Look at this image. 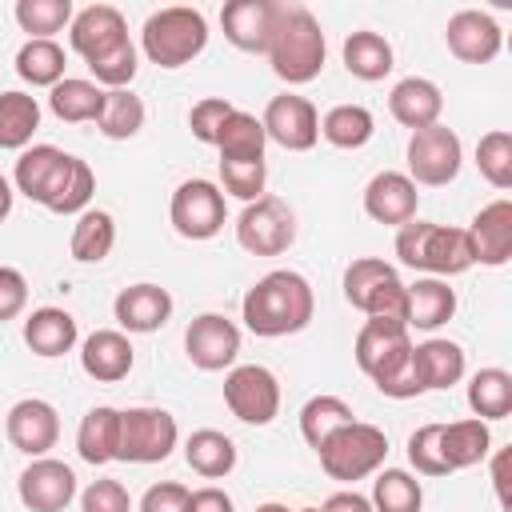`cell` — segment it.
Returning <instances> with one entry per match:
<instances>
[{
    "mask_svg": "<svg viewBox=\"0 0 512 512\" xmlns=\"http://www.w3.org/2000/svg\"><path fill=\"white\" fill-rule=\"evenodd\" d=\"M356 364L368 380H380L392 364H400L412 352V336L404 320H384V316H368L364 328L356 332Z\"/></svg>",
    "mask_w": 512,
    "mask_h": 512,
    "instance_id": "obj_16",
    "label": "cell"
},
{
    "mask_svg": "<svg viewBox=\"0 0 512 512\" xmlns=\"http://www.w3.org/2000/svg\"><path fill=\"white\" fill-rule=\"evenodd\" d=\"M80 512H132V496L120 480H92L80 492Z\"/></svg>",
    "mask_w": 512,
    "mask_h": 512,
    "instance_id": "obj_50",
    "label": "cell"
},
{
    "mask_svg": "<svg viewBox=\"0 0 512 512\" xmlns=\"http://www.w3.org/2000/svg\"><path fill=\"white\" fill-rule=\"evenodd\" d=\"M388 112L396 124L420 132V128H432L440 124V112H444V96L432 80L424 76H404L392 92H388Z\"/></svg>",
    "mask_w": 512,
    "mask_h": 512,
    "instance_id": "obj_24",
    "label": "cell"
},
{
    "mask_svg": "<svg viewBox=\"0 0 512 512\" xmlns=\"http://www.w3.org/2000/svg\"><path fill=\"white\" fill-rule=\"evenodd\" d=\"M168 220L172 228L184 236V240H212L224 220H228V204H224V192L212 184V180H184L176 192H172V204H168Z\"/></svg>",
    "mask_w": 512,
    "mask_h": 512,
    "instance_id": "obj_10",
    "label": "cell"
},
{
    "mask_svg": "<svg viewBox=\"0 0 512 512\" xmlns=\"http://www.w3.org/2000/svg\"><path fill=\"white\" fill-rule=\"evenodd\" d=\"M468 408L476 420H504L512 412V372L504 368H480L468 384Z\"/></svg>",
    "mask_w": 512,
    "mask_h": 512,
    "instance_id": "obj_40",
    "label": "cell"
},
{
    "mask_svg": "<svg viewBox=\"0 0 512 512\" xmlns=\"http://www.w3.org/2000/svg\"><path fill=\"white\" fill-rule=\"evenodd\" d=\"M12 16L24 32H32V40H52V32L72 24L76 12H72V0H16Z\"/></svg>",
    "mask_w": 512,
    "mask_h": 512,
    "instance_id": "obj_44",
    "label": "cell"
},
{
    "mask_svg": "<svg viewBox=\"0 0 512 512\" xmlns=\"http://www.w3.org/2000/svg\"><path fill=\"white\" fill-rule=\"evenodd\" d=\"M264 180H268V164L264 160H252V164H232V160H220V184L228 196L252 204L264 196Z\"/></svg>",
    "mask_w": 512,
    "mask_h": 512,
    "instance_id": "obj_46",
    "label": "cell"
},
{
    "mask_svg": "<svg viewBox=\"0 0 512 512\" xmlns=\"http://www.w3.org/2000/svg\"><path fill=\"white\" fill-rule=\"evenodd\" d=\"M180 440L176 416L164 408H124L120 412V444H116V460L128 464H160L172 456Z\"/></svg>",
    "mask_w": 512,
    "mask_h": 512,
    "instance_id": "obj_7",
    "label": "cell"
},
{
    "mask_svg": "<svg viewBox=\"0 0 512 512\" xmlns=\"http://www.w3.org/2000/svg\"><path fill=\"white\" fill-rule=\"evenodd\" d=\"M492 484H496L500 504H508V448L496 452V460H492Z\"/></svg>",
    "mask_w": 512,
    "mask_h": 512,
    "instance_id": "obj_55",
    "label": "cell"
},
{
    "mask_svg": "<svg viewBox=\"0 0 512 512\" xmlns=\"http://www.w3.org/2000/svg\"><path fill=\"white\" fill-rule=\"evenodd\" d=\"M96 128L108 140H132L144 128V100L132 88H112L104 92V108L96 116Z\"/></svg>",
    "mask_w": 512,
    "mask_h": 512,
    "instance_id": "obj_41",
    "label": "cell"
},
{
    "mask_svg": "<svg viewBox=\"0 0 512 512\" xmlns=\"http://www.w3.org/2000/svg\"><path fill=\"white\" fill-rule=\"evenodd\" d=\"M92 192H96V172L88 168V160L64 156V164L52 176V184H48V192H44L40 204L48 212H56V216H80V212H88Z\"/></svg>",
    "mask_w": 512,
    "mask_h": 512,
    "instance_id": "obj_25",
    "label": "cell"
},
{
    "mask_svg": "<svg viewBox=\"0 0 512 512\" xmlns=\"http://www.w3.org/2000/svg\"><path fill=\"white\" fill-rule=\"evenodd\" d=\"M204 44H208V20L200 8L172 4L152 12L140 28V48L160 68H184L204 52Z\"/></svg>",
    "mask_w": 512,
    "mask_h": 512,
    "instance_id": "obj_4",
    "label": "cell"
},
{
    "mask_svg": "<svg viewBox=\"0 0 512 512\" xmlns=\"http://www.w3.org/2000/svg\"><path fill=\"white\" fill-rule=\"evenodd\" d=\"M268 64L284 84H308L320 76L328 44H324V28L320 20L300 8V4H280L276 12V28L268 40Z\"/></svg>",
    "mask_w": 512,
    "mask_h": 512,
    "instance_id": "obj_2",
    "label": "cell"
},
{
    "mask_svg": "<svg viewBox=\"0 0 512 512\" xmlns=\"http://www.w3.org/2000/svg\"><path fill=\"white\" fill-rule=\"evenodd\" d=\"M116 444H120V408L96 404L84 412L80 428H76V452L88 464H108L116 460Z\"/></svg>",
    "mask_w": 512,
    "mask_h": 512,
    "instance_id": "obj_32",
    "label": "cell"
},
{
    "mask_svg": "<svg viewBox=\"0 0 512 512\" xmlns=\"http://www.w3.org/2000/svg\"><path fill=\"white\" fill-rule=\"evenodd\" d=\"M16 76L32 88H56L64 80V48L56 40H24L16 52Z\"/></svg>",
    "mask_w": 512,
    "mask_h": 512,
    "instance_id": "obj_38",
    "label": "cell"
},
{
    "mask_svg": "<svg viewBox=\"0 0 512 512\" xmlns=\"http://www.w3.org/2000/svg\"><path fill=\"white\" fill-rule=\"evenodd\" d=\"M412 368H416V380L424 392H444L452 384H460L464 376V348L456 340H424L412 348Z\"/></svg>",
    "mask_w": 512,
    "mask_h": 512,
    "instance_id": "obj_26",
    "label": "cell"
},
{
    "mask_svg": "<svg viewBox=\"0 0 512 512\" xmlns=\"http://www.w3.org/2000/svg\"><path fill=\"white\" fill-rule=\"evenodd\" d=\"M468 244H472V260L488 264V268H504L512 260V200H492L472 216Z\"/></svg>",
    "mask_w": 512,
    "mask_h": 512,
    "instance_id": "obj_20",
    "label": "cell"
},
{
    "mask_svg": "<svg viewBox=\"0 0 512 512\" xmlns=\"http://www.w3.org/2000/svg\"><path fill=\"white\" fill-rule=\"evenodd\" d=\"M92 68V76H96V84H104L108 92L112 88H128L132 84V76H136V44L128 40V44H120L116 52H108L104 60H96V64H88Z\"/></svg>",
    "mask_w": 512,
    "mask_h": 512,
    "instance_id": "obj_48",
    "label": "cell"
},
{
    "mask_svg": "<svg viewBox=\"0 0 512 512\" xmlns=\"http://www.w3.org/2000/svg\"><path fill=\"white\" fill-rule=\"evenodd\" d=\"M48 108L56 112V120L64 124H88L100 116L104 108V88L96 80H80V76H64L52 92H48Z\"/></svg>",
    "mask_w": 512,
    "mask_h": 512,
    "instance_id": "obj_35",
    "label": "cell"
},
{
    "mask_svg": "<svg viewBox=\"0 0 512 512\" xmlns=\"http://www.w3.org/2000/svg\"><path fill=\"white\" fill-rule=\"evenodd\" d=\"M184 508H188V488L176 484V480L152 484V488L140 496V512H184Z\"/></svg>",
    "mask_w": 512,
    "mask_h": 512,
    "instance_id": "obj_52",
    "label": "cell"
},
{
    "mask_svg": "<svg viewBox=\"0 0 512 512\" xmlns=\"http://www.w3.org/2000/svg\"><path fill=\"white\" fill-rule=\"evenodd\" d=\"M296 512H324V508H296Z\"/></svg>",
    "mask_w": 512,
    "mask_h": 512,
    "instance_id": "obj_58",
    "label": "cell"
},
{
    "mask_svg": "<svg viewBox=\"0 0 512 512\" xmlns=\"http://www.w3.org/2000/svg\"><path fill=\"white\" fill-rule=\"evenodd\" d=\"M16 496L28 512H64L76 500V472L64 460L52 456H36L20 480H16Z\"/></svg>",
    "mask_w": 512,
    "mask_h": 512,
    "instance_id": "obj_13",
    "label": "cell"
},
{
    "mask_svg": "<svg viewBox=\"0 0 512 512\" xmlns=\"http://www.w3.org/2000/svg\"><path fill=\"white\" fill-rule=\"evenodd\" d=\"M452 316H456V292L448 288V280L424 276V280L408 284V304H404V324H408V332H412V328L432 332V328L448 324Z\"/></svg>",
    "mask_w": 512,
    "mask_h": 512,
    "instance_id": "obj_27",
    "label": "cell"
},
{
    "mask_svg": "<svg viewBox=\"0 0 512 512\" xmlns=\"http://www.w3.org/2000/svg\"><path fill=\"white\" fill-rule=\"evenodd\" d=\"M184 512H236V504H232V496L224 488L204 484V488L188 492V508Z\"/></svg>",
    "mask_w": 512,
    "mask_h": 512,
    "instance_id": "obj_53",
    "label": "cell"
},
{
    "mask_svg": "<svg viewBox=\"0 0 512 512\" xmlns=\"http://www.w3.org/2000/svg\"><path fill=\"white\" fill-rule=\"evenodd\" d=\"M40 128V104L28 92H0V148L24 152Z\"/></svg>",
    "mask_w": 512,
    "mask_h": 512,
    "instance_id": "obj_36",
    "label": "cell"
},
{
    "mask_svg": "<svg viewBox=\"0 0 512 512\" xmlns=\"http://www.w3.org/2000/svg\"><path fill=\"white\" fill-rule=\"evenodd\" d=\"M320 468L328 480H340V484H356L364 476H372L384 456H388V436L384 428L376 424H364V420H348L344 428H336L320 448Z\"/></svg>",
    "mask_w": 512,
    "mask_h": 512,
    "instance_id": "obj_5",
    "label": "cell"
},
{
    "mask_svg": "<svg viewBox=\"0 0 512 512\" xmlns=\"http://www.w3.org/2000/svg\"><path fill=\"white\" fill-rule=\"evenodd\" d=\"M340 56H344L348 76H356V80H364V84H376V80H384V76L396 68L392 44H388L380 32H368V28L352 32V36L344 40Z\"/></svg>",
    "mask_w": 512,
    "mask_h": 512,
    "instance_id": "obj_30",
    "label": "cell"
},
{
    "mask_svg": "<svg viewBox=\"0 0 512 512\" xmlns=\"http://www.w3.org/2000/svg\"><path fill=\"white\" fill-rule=\"evenodd\" d=\"M312 312H316L312 284L292 268H276L260 276L240 300V320L248 324V332L268 336V340L304 332Z\"/></svg>",
    "mask_w": 512,
    "mask_h": 512,
    "instance_id": "obj_1",
    "label": "cell"
},
{
    "mask_svg": "<svg viewBox=\"0 0 512 512\" xmlns=\"http://www.w3.org/2000/svg\"><path fill=\"white\" fill-rule=\"evenodd\" d=\"M184 460H188V468L196 476L220 480V476H228L236 468V444H232V436H224L216 428H200V432H192L184 440Z\"/></svg>",
    "mask_w": 512,
    "mask_h": 512,
    "instance_id": "obj_34",
    "label": "cell"
},
{
    "mask_svg": "<svg viewBox=\"0 0 512 512\" xmlns=\"http://www.w3.org/2000/svg\"><path fill=\"white\" fill-rule=\"evenodd\" d=\"M352 420V408L340 396H312L300 408V436L308 440V448H320L336 428H344Z\"/></svg>",
    "mask_w": 512,
    "mask_h": 512,
    "instance_id": "obj_43",
    "label": "cell"
},
{
    "mask_svg": "<svg viewBox=\"0 0 512 512\" xmlns=\"http://www.w3.org/2000/svg\"><path fill=\"white\" fill-rule=\"evenodd\" d=\"M320 508L324 512H372V500L360 496V492H332Z\"/></svg>",
    "mask_w": 512,
    "mask_h": 512,
    "instance_id": "obj_54",
    "label": "cell"
},
{
    "mask_svg": "<svg viewBox=\"0 0 512 512\" xmlns=\"http://www.w3.org/2000/svg\"><path fill=\"white\" fill-rule=\"evenodd\" d=\"M416 208H420V192L404 172H376L364 188V212L376 224L404 228L408 220H416Z\"/></svg>",
    "mask_w": 512,
    "mask_h": 512,
    "instance_id": "obj_22",
    "label": "cell"
},
{
    "mask_svg": "<svg viewBox=\"0 0 512 512\" xmlns=\"http://www.w3.org/2000/svg\"><path fill=\"white\" fill-rule=\"evenodd\" d=\"M220 148V160H232V164H252V160H264V148H268V136H264V124L244 112V108H232L228 120L220 124L216 132V144Z\"/></svg>",
    "mask_w": 512,
    "mask_h": 512,
    "instance_id": "obj_31",
    "label": "cell"
},
{
    "mask_svg": "<svg viewBox=\"0 0 512 512\" xmlns=\"http://www.w3.org/2000/svg\"><path fill=\"white\" fill-rule=\"evenodd\" d=\"M276 0H228L220 8V28L232 48L240 52H268L272 28H276Z\"/></svg>",
    "mask_w": 512,
    "mask_h": 512,
    "instance_id": "obj_19",
    "label": "cell"
},
{
    "mask_svg": "<svg viewBox=\"0 0 512 512\" xmlns=\"http://www.w3.org/2000/svg\"><path fill=\"white\" fill-rule=\"evenodd\" d=\"M4 432H8V444L24 456H48V448H56L60 440V416L48 400L40 396H28V400H16L8 408V420H4Z\"/></svg>",
    "mask_w": 512,
    "mask_h": 512,
    "instance_id": "obj_17",
    "label": "cell"
},
{
    "mask_svg": "<svg viewBox=\"0 0 512 512\" xmlns=\"http://www.w3.org/2000/svg\"><path fill=\"white\" fill-rule=\"evenodd\" d=\"M24 344L44 360L72 352L76 348V316L64 308H36L24 320Z\"/></svg>",
    "mask_w": 512,
    "mask_h": 512,
    "instance_id": "obj_28",
    "label": "cell"
},
{
    "mask_svg": "<svg viewBox=\"0 0 512 512\" xmlns=\"http://www.w3.org/2000/svg\"><path fill=\"white\" fill-rule=\"evenodd\" d=\"M424 488L404 468H384L372 480V512H420Z\"/></svg>",
    "mask_w": 512,
    "mask_h": 512,
    "instance_id": "obj_42",
    "label": "cell"
},
{
    "mask_svg": "<svg viewBox=\"0 0 512 512\" xmlns=\"http://www.w3.org/2000/svg\"><path fill=\"white\" fill-rule=\"evenodd\" d=\"M68 40H72V52L84 56V64H96L108 52H116L120 44H128V24H124L120 8H112V4H88V8H80L72 16Z\"/></svg>",
    "mask_w": 512,
    "mask_h": 512,
    "instance_id": "obj_15",
    "label": "cell"
},
{
    "mask_svg": "<svg viewBox=\"0 0 512 512\" xmlns=\"http://www.w3.org/2000/svg\"><path fill=\"white\" fill-rule=\"evenodd\" d=\"M64 156H68V152H60L56 144H32V148H24L20 160H16V172H12L16 192H24L28 200L40 204L44 192H48V184H52V176L60 172Z\"/></svg>",
    "mask_w": 512,
    "mask_h": 512,
    "instance_id": "obj_37",
    "label": "cell"
},
{
    "mask_svg": "<svg viewBox=\"0 0 512 512\" xmlns=\"http://www.w3.org/2000/svg\"><path fill=\"white\" fill-rule=\"evenodd\" d=\"M460 164H464V148H460V136L448 124H432V128L412 132V140H408V172H404L412 184L444 188V184H452L460 176Z\"/></svg>",
    "mask_w": 512,
    "mask_h": 512,
    "instance_id": "obj_9",
    "label": "cell"
},
{
    "mask_svg": "<svg viewBox=\"0 0 512 512\" xmlns=\"http://www.w3.org/2000/svg\"><path fill=\"white\" fill-rule=\"evenodd\" d=\"M260 124H264V136L288 152H308L320 140V112L308 96H296V92L272 96Z\"/></svg>",
    "mask_w": 512,
    "mask_h": 512,
    "instance_id": "obj_12",
    "label": "cell"
},
{
    "mask_svg": "<svg viewBox=\"0 0 512 512\" xmlns=\"http://www.w3.org/2000/svg\"><path fill=\"white\" fill-rule=\"evenodd\" d=\"M112 248H116V220H112V212H104V208L80 212L76 224H72V236H68L72 260L100 264V260H108Z\"/></svg>",
    "mask_w": 512,
    "mask_h": 512,
    "instance_id": "obj_33",
    "label": "cell"
},
{
    "mask_svg": "<svg viewBox=\"0 0 512 512\" xmlns=\"http://www.w3.org/2000/svg\"><path fill=\"white\" fill-rule=\"evenodd\" d=\"M444 44H448V52H452L456 60H464V64H488V60H496V52H500V44H504V32H500V24H496L488 12H480V8H460V12H452L448 24H444Z\"/></svg>",
    "mask_w": 512,
    "mask_h": 512,
    "instance_id": "obj_18",
    "label": "cell"
},
{
    "mask_svg": "<svg viewBox=\"0 0 512 512\" xmlns=\"http://www.w3.org/2000/svg\"><path fill=\"white\" fill-rule=\"evenodd\" d=\"M24 304H28V280H24V272L0 264V324L4 320H16L24 312Z\"/></svg>",
    "mask_w": 512,
    "mask_h": 512,
    "instance_id": "obj_51",
    "label": "cell"
},
{
    "mask_svg": "<svg viewBox=\"0 0 512 512\" xmlns=\"http://www.w3.org/2000/svg\"><path fill=\"white\" fill-rule=\"evenodd\" d=\"M232 108H236V104L224 100V96H204V100H196L192 112H188V128H192V136H196L200 144H216V132H220V124L228 120Z\"/></svg>",
    "mask_w": 512,
    "mask_h": 512,
    "instance_id": "obj_49",
    "label": "cell"
},
{
    "mask_svg": "<svg viewBox=\"0 0 512 512\" xmlns=\"http://www.w3.org/2000/svg\"><path fill=\"white\" fill-rule=\"evenodd\" d=\"M396 256H400L404 268L432 272L436 280L460 276V272H468V268L476 264L464 228L428 224V220H408V224L396 232Z\"/></svg>",
    "mask_w": 512,
    "mask_h": 512,
    "instance_id": "obj_3",
    "label": "cell"
},
{
    "mask_svg": "<svg viewBox=\"0 0 512 512\" xmlns=\"http://www.w3.org/2000/svg\"><path fill=\"white\" fill-rule=\"evenodd\" d=\"M184 352L200 372H224L240 356V328L220 312H204L188 324Z\"/></svg>",
    "mask_w": 512,
    "mask_h": 512,
    "instance_id": "obj_14",
    "label": "cell"
},
{
    "mask_svg": "<svg viewBox=\"0 0 512 512\" xmlns=\"http://www.w3.org/2000/svg\"><path fill=\"white\" fill-rule=\"evenodd\" d=\"M408 464L420 476H448V464L440 452V424H420L408 436Z\"/></svg>",
    "mask_w": 512,
    "mask_h": 512,
    "instance_id": "obj_47",
    "label": "cell"
},
{
    "mask_svg": "<svg viewBox=\"0 0 512 512\" xmlns=\"http://www.w3.org/2000/svg\"><path fill=\"white\" fill-rule=\"evenodd\" d=\"M376 132V120L364 104H336L320 116V136L332 144V148H364Z\"/></svg>",
    "mask_w": 512,
    "mask_h": 512,
    "instance_id": "obj_39",
    "label": "cell"
},
{
    "mask_svg": "<svg viewBox=\"0 0 512 512\" xmlns=\"http://www.w3.org/2000/svg\"><path fill=\"white\" fill-rule=\"evenodd\" d=\"M12 200H16V192H12V184L0 176V224L12 216Z\"/></svg>",
    "mask_w": 512,
    "mask_h": 512,
    "instance_id": "obj_56",
    "label": "cell"
},
{
    "mask_svg": "<svg viewBox=\"0 0 512 512\" xmlns=\"http://www.w3.org/2000/svg\"><path fill=\"white\" fill-rule=\"evenodd\" d=\"M224 404L244 424H272L280 412V380L264 364H240L224 376Z\"/></svg>",
    "mask_w": 512,
    "mask_h": 512,
    "instance_id": "obj_11",
    "label": "cell"
},
{
    "mask_svg": "<svg viewBox=\"0 0 512 512\" xmlns=\"http://www.w3.org/2000/svg\"><path fill=\"white\" fill-rule=\"evenodd\" d=\"M476 168H480V176L492 188H500V192L512 188V136L504 128H492V132L480 136V144H476Z\"/></svg>",
    "mask_w": 512,
    "mask_h": 512,
    "instance_id": "obj_45",
    "label": "cell"
},
{
    "mask_svg": "<svg viewBox=\"0 0 512 512\" xmlns=\"http://www.w3.org/2000/svg\"><path fill=\"white\" fill-rule=\"evenodd\" d=\"M296 240V212L280 196H260L244 204L236 220V244L252 256H280Z\"/></svg>",
    "mask_w": 512,
    "mask_h": 512,
    "instance_id": "obj_8",
    "label": "cell"
},
{
    "mask_svg": "<svg viewBox=\"0 0 512 512\" xmlns=\"http://www.w3.org/2000/svg\"><path fill=\"white\" fill-rule=\"evenodd\" d=\"M112 316H116L120 332L148 336V332H156V328L168 324V316H172V296H168V288H160V284H128V288L116 292Z\"/></svg>",
    "mask_w": 512,
    "mask_h": 512,
    "instance_id": "obj_21",
    "label": "cell"
},
{
    "mask_svg": "<svg viewBox=\"0 0 512 512\" xmlns=\"http://www.w3.org/2000/svg\"><path fill=\"white\" fill-rule=\"evenodd\" d=\"M132 340L120 328H96L84 344H80V368L84 376H92L96 384H116L132 372Z\"/></svg>",
    "mask_w": 512,
    "mask_h": 512,
    "instance_id": "obj_23",
    "label": "cell"
},
{
    "mask_svg": "<svg viewBox=\"0 0 512 512\" xmlns=\"http://www.w3.org/2000/svg\"><path fill=\"white\" fill-rule=\"evenodd\" d=\"M344 300L364 312V316H384V320H404L408 304V284L388 260L360 256L344 268Z\"/></svg>",
    "mask_w": 512,
    "mask_h": 512,
    "instance_id": "obj_6",
    "label": "cell"
},
{
    "mask_svg": "<svg viewBox=\"0 0 512 512\" xmlns=\"http://www.w3.org/2000/svg\"><path fill=\"white\" fill-rule=\"evenodd\" d=\"M256 512H292V508H288V504H276V500H268V504H260Z\"/></svg>",
    "mask_w": 512,
    "mask_h": 512,
    "instance_id": "obj_57",
    "label": "cell"
},
{
    "mask_svg": "<svg viewBox=\"0 0 512 512\" xmlns=\"http://www.w3.org/2000/svg\"><path fill=\"white\" fill-rule=\"evenodd\" d=\"M440 452H444L448 472L472 468V464H480V460L492 452V432H488V424L476 420V416L440 424Z\"/></svg>",
    "mask_w": 512,
    "mask_h": 512,
    "instance_id": "obj_29",
    "label": "cell"
}]
</instances>
